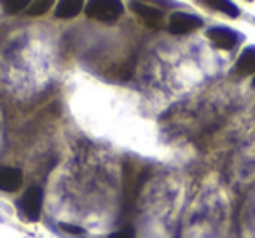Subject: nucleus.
<instances>
[{"label":"nucleus","instance_id":"obj_1","mask_svg":"<svg viewBox=\"0 0 255 238\" xmlns=\"http://www.w3.org/2000/svg\"><path fill=\"white\" fill-rule=\"evenodd\" d=\"M123 12L124 7L119 0H93L86 4V14L96 21L114 23L123 16Z\"/></svg>","mask_w":255,"mask_h":238},{"label":"nucleus","instance_id":"obj_2","mask_svg":"<svg viewBox=\"0 0 255 238\" xmlns=\"http://www.w3.org/2000/svg\"><path fill=\"white\" fill-rule=\"evenodd\" d=\"M206 37L210 39V42L219 49H234L238 44L243 40V33L236 32L233 28L227 26H212L206 32Z\"/></svg>","mask_w":255,"mask_h":238},{"label":"nucleus","instance_id":"obj_3","mask_svg":"<svg viewBox=\"0 0 255 238\" xmlns=\"http://www.w3.org/2000/svg\"><path fill=\"white\" fill-rule=\"evenodd\" d=\"M203 25V18L196 14H187V12H173L170 16V23H168V30L177 35H184L192 30L199 28Z\"/></svg>","mask_w":255,"mask_h":238},{"label":"nucleus","instance_id":"obj_4","mask_svg":"<svg viewBox=\"0 0 255 238\" xmlns=\"http://www.w3.org/2000/svg\"><path fill=\"white\" fill-rule=\"evenodd\" d=\"M19 205H21V210L30 221H37L40 217V212H42V189L30 188L23 195Z\"/></svg>","mask_w":255,"mask_h":238},{"label":"nucleus","instance_id":"obj_5","mask_svg":"<svg viewBox=\"0 0 255 238\" xmlns=\"http://www.w3.org/2000/svg\"><path fill=\"white\" fill-rule=\"evenodd\" d=\"M23 184V174L19 168L2 167L0 168V191H18Z\"/></svg>","mask_w":255,"mask_h":238},{"label":"nucleus","instance_id":"obj_6","mask_svg":"<svg viewBox=\"0 0 255 238\" xmlns=\"http://www.w3.org/2000/svg\"><path fill=\"white\" fill-rule=\"evenodd\" d=\"M133 11L142 18V21L145 23L147 26H152V28H159L161 23H163V12L159 9L149 7L145 4H140V2H133L131 4Z\"/></svg>","mask_w":255,"mask_h":238},{"label":"nucleus","instance_id":"obj_7","mask_svg":"<svg viewBox=\"0 0 255 238\" xmlns=\"http://www.w3.org/2000/svg\"><path fill=\"white\" fill-rule=\"evenodd\" d=\"M234 72L240 75H250L255 72V47L250 46L240 54V58L236 60V67Z\"/></svg>","mask_w":255,"mask_h":238},{"label":"nucleus","instance_id":"obj_8","mask_svg":"<svg viewBox=\"0 0 255 238\" xmlns=\"http://www.w3.org/2000/svg\"><path fill=\"white\" fill-rule=\"evenodd\" d=\"M82 7H84V4L81 0H63V2H58L56 9H54V16L63 19L75 18L82 11Z\"/></svg>","mask_w":255,"mask_h":238},{"label":"nucleus","instance_id":"obj_9","mask_svg":"<svg viewBox=\"0 0 255 238\" xmlns=\"http://www.w3.org/2000/svg\"><path fill=\"white\" fill-rule=\"evenodd\" d=\"M208 5H212L213 9H217V11L220 12H226L227 16H231V18H238L240 16V9L236 7V4H233V2H224V0H212V2H208Z\"/></svg>","mask_w":255,"mask_h":238},{"label":"nucleus","instance_id":"obj_10","mask_svg":"<svg viewBox=\"0 0 255 238\" xmlns=\"http://www.w3.org/2000/svg\"><path fill=\"white\" fill-rule=\"evenodd\" d=\"M51 5H53V2H51V0H37V2H32V4L28 5L26 12H28L30 16L46 14V12L51 9Z\"/></svg>","mask_w":255,"mask_h":238},{"label":"nucleus","instance_id":"obj_11","mask_svg":"<svg viewBox=\"0 0 255 238\" xmlns=\"http://www.w3.org/2000/svg\"><path fill=\"white\" fill-rule=\"evenodd\" d=\"M28 5H30L28 0H5V2H4V7H5V11H7L9 14H16V12L26 9Z\"/></svg>","mask_w":255,"mask_h":238},{"label":"nucleus","instance_id":"obj_12","mask_svg":"<svg viewBox=\"0 0 255 238\" xmlns=\"http://www.w3.org/2000/svg\"><path fill=\"white\" fill-rule=\"evenodd\" d=\"M109 238H135V235H133L131 230H121V231H116V233H110Z\"/></svg>","mask_w":255,"mask_h":238},{"label":"nucleus","instance_id":"obj_13","mask_svg":"<svg viewBox=\"0 0 255 238\" xmlns=\"http://www.w3.org/2000/svg\"><path fill=\"white\" fill-rule=\"evenodd\" d=\"M61 228H63L65 231H68V233H74V235H82L84 233V230L82 228H79V226H72V224H60Z\"/></svg>","mask_w":255,"mask_h":238},{"label":"nucleus","instance_id":"obj_14","mask_svg":"<svg viewBox=\"0 0 255 238\" xmlns=\"http://www.w3.org/2000/svg\"><path fill=\"white\" fill-rule=\"evenodd\" d=\"M254 86H255V79H254Z\"/></svg>","mask_w":255,"mask_h":238}]
</instances>
